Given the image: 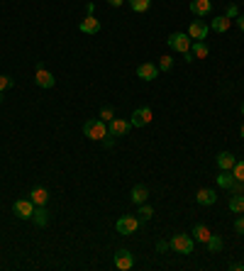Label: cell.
<instances>
[{
	"label": "cell",
	"mask_w": 244,
	"mask_h": 271,
	"mask_svg": "<svg viewBox=\"0 0 244 271\" xmlns=\"http://www.w3.org/2000/svg\"><path fill=\"white\" fill-rule=\"evenodd\" d=\"M108 2H110L113 7H120V5H122V0H108Z\"/></svg>",
	"instance_id": "36"
},
{
	"label": "cell",
	"mask_w": 244,
	"mask_h": 271,
	"mask_svg": "<svg viewBox=\"0 0 244 271\" xmlns=\"http://www.w3.org/2000/svg\"><path fill=\"white\" fill-rule=\"evenodd\" d=\"M230 191H232V196H237V193H244V183H242V181H235Z\"/></svg>",
	"instance_id": "32"
},
{
	"label": "cell",
	"mask_w": 244,
	"mask_h": 271,
	"mask_svg": "<svg viewBox=\"0 0 244 271\" xmlns=\"http://www.w3.org/2000/svg\"><path fill=\"white\" fill-rule=\"evenodd\" d=\"M7 88H12V78H10V76H2V73H0V93H5Z\"/></svg>",
	"instance_id": "30"
},
{
	"label": "cell",
	"mask_w": 244,
	"mask_h": 271,
	"mask_svg": "<svg viewBox=\"0 0 244 271\" xmlns=\"http://www.w3.org/2000/svg\"><path fill=\"white\" fill-rule=\"evenodd\" d=\"M232 183H235V176H232V171H220L217 174V186L220 188H232Z\"/></svg>",
	"instance_id": "23"
},
{
	"label": "cell",
	"mask_w": 244,
	"mask_h": 271,
	"mask_svg": "<svg viewBox=\"0 0 244 271\" xmlns=\"http://www.w3.org/2000/svg\"><path fill=\"white\" fill-rule=\"evenodd\" d=\"M237 25H240V30H244V15H240V17H237Z\"/></svg>",
	"instance_id": "35"
},
{
	"label": "cell",
	"mask_w": 244,
	"mask_h": 271,
	"mask_svg": "<svg viewBox=\"0 0 244 271\" xmlns=\"http://www.w3.org/2000/svg\"><path fill=\"white\" fill-rule=\"evenodd\" d=\"M230 269H235V271H242V269H244V264H237V262H235V264H230Z\"/></svg>",
	"instance_id": "34"
},
{
	"label": "cell",
	"mask_w": 244,
	"mask_h": 271,
	"mask_svg": "<svg viewBox=\"0 0 244 271\" xmlns=\"http://www.w3.org/2000/svg\"><path fill=\"white\" fill-rule=\"evenodd\" d=\"M210 27H213L215 32H227V30L232 27V17H227V15H217V17L210 22Z\"/></svg>",
	"instance_id": "17"
},
{
	"label": "cell",
	"mask_w": 244,
	"mask_h": 271,
	"mask_svg": "<svg viewBox=\"0 0 244 271\" xmlns=\"http://www.w3.org/2000/svg\"><path fill=\"white\" fill-rule=\"evenodd\" d=\"M235 154H230V151H220L217 154V166H220V171H232V166H235Z\"/></svg>",
	"instance_id": "15"
},
{
	"label": "cell",
	"mask_w": 244,
	"mask_h": 271,
	"mask_svg": "<svg viewBox=\"0 0 244 271\" xmlns=\"http://www.w3.org/2000/svg\"><path fill=\"white\" fill-rule=\"evenodd\" d=\"M210 235H213V232H210L208 225H203V222H198V225L193 227V240H198V242H203V244L210 240Z\"/></svg>",
	"instance_id": "19"
},
{
	"label": "cell",
	"mask_w": 244,
	"mask_h": 271,
	"mask_svg": "<svg viewBox=\"0 0 244 271\" xmlns=\"http://www.w3.org/2000/svg\"><path fill=\"white\" fill-rule=\"evenodd\" d=\"M100 20L98 17H93V15H88V17H83L81 20V25H78V30L83 32V34H98L100 32Z\"/></svg>",
	"instance_id": "9"
},
{
	"label": "cell",
	"mask_w": 244,
	"mask_h": 271,
	"mask_svg": "<svg viewBox=\"0 0 244 271\" xmlns=\"http://www.w3.org/2000/svg\"><path fill=\"white\" fill-rule=\"evenodd\" d=\"M230 210L237 212V215H242L244 212V193H237V196L230 198Z\"/></svg>",
	"instance_id": "24"
},
{
	"label": "cell",
	"mask_w": 244,
	"mask_h": 271,
	"mask_svg": "<svg viewBox=\"0 0 244 271\" xmlns=\"http://www.w3.org/2000/svg\"><path fill=\"white\" fill-rule=\"evenodd\" d=\"M152 215H154V208L147 203L139 205V210H137V217H139V222H147V220H152Z\"/></svg>",
	"instance_id": "25"
},
{
	"label": "cell",
	"mask_w": 244,
	"mask_h": 271,
	"mask_svg": "<svg viewBox=\"0 0 244 271\" xmlns=\"http://www.w3.org/2000/svg\"><path fill=\"white\" fill-rule=\"evenodd\" d=\"M166 42H169V47H171L174 52H179V54L190 52V44H193V39L188 37V32H174Z\"/></svg>",
	"instance_id": "2"
},
{
	"label": "cell",
	"mask_w": 244,
	"mask_h": 271,
	"mask_svg": "<svg viewBox=\"0 0 244 271\" xmlns=\"http://www.w3.org/2000/svg\"><path fill=\"white\" fill-rule=\"evenodd\" d=\"M30 201H32L34 205H47V201H49V191H47V188H42V186H37V188H32Z\"/></svg>",
	"instance_id": "18"
},
{
	"label": "cell",
	"mask_w": 244,
	"mask_h": 271,
	"mask_svg": "<svg viewBox=\"0 0 244 271\" xmlns=\"http://www.w3.org/2000/svg\"><path fill=\"white\" fill-rule=\"evenodd\" d=\"M195 201H198V205H215L217 203V191H213V188H200L198 196H195Z\"/></svg>",
	"instance_id": "14"
},
{
	"label": "cell",
	"mask_w": 244,
	"mask_h": 271,
	"mask_svg": "<svg viewBox=\"0 0 244 271\" xmlns=\"http://www.w3.org/2000/svg\"><path fill=\"white\" fill-rule=\"evenodd\" d=\"M213 10V0H190V12L198 15V17H205L210 15Z\"/></svg>",
	"instance_id": "13"
},
{
	"label": "cell",
	"mask_w": 244,
	"mask_h": 271,
	"mask_svg": "<svg viewBox=\"0 0 244 271\" xmlns=\"http://www.w3.org/2000/svg\"><path fill=\"white\" fill-rule=\"evenodd\" d=\"M34 208H37V205L32 203L30 198H22V201H15V203H12V212H15L20 220H32Z\"/></svg>",
	"instance_id": "4"
},
{
	"label": "cell",
	"mask_w": 244,
	"mask_h": 271,
	"mask_svg": "<svg viewBox=\"0 0 244 271\" xmlns=\"http://www.w3.org/2000/svg\"><path fill=\"white\" fill-rule=\"evenodd\" d=\"M190 54H193L195 59H205V57L210 54V47H208L205 42H193V44H190Z\"/></svg>",
	"instance_id": "21"
},
{
	"label": "cell",
	"mask_w": 244,
	"mask_h": 271,
	"mask_svg": "<svg viewBox=\"0 0 244 271\" xmlns=\"http://www.w3.org/2000/svg\"><path fill=\"white\" fill-rule=\"evenodd\" d=\"M34 83H37L39 88H54L57 78H54V73H52V71H47V68L37 66V76H34Z\"/></svg>",
	"instance_id": "8"
},
{
	"label": "cell",
	"mask_w": 244,
	"mask_h": 271,
	"mask_svg": "<svg viewBox=\"0 0 244 271\" xmlns=\"http://www.w3.org/2000/svg\"><path fill=\"white\" fill-rule=\"evenodd\" d=\"M2 98H5V93H0V103H2Z\"/></svg>",
	"instance_id": "37"
},
{
	"label": "cell",
	"mask_w": 244,
	"mask_h": 271,
	"mask_svg": "<svg viewBox=\"0 0 244 271\" xmlns=\"http://www.w3.org/2000/svg\"><path fill=\"white\" fill-rule=\"evenodd\" d=\"M235 232H237V235H244V215H240V217L235 220Z\"/></svg>",
	"instance_id": "31"
},
{
	"label": "cell",
	"mask_w": 244,
	"mask_h": 271,
	"mask_svg": "<svg viewBox=\"0 0 244 271\" xmlns=\"http://www.w3.org/2000/svg\"><path fill=\"white\" fill-rule=\"evenodd\" d=\"M129 198L134 201L137 205L147 203V198H149V191H147V186H134L132 188V193H129Z\"/></svg>",
	"instance_id": "20"
},
{
	"label": "cell",
	"mask_w": 244,
	"mask_h": 271,
	"mask_svg": "<svg viewBox=\"0 0 244 271\" xmlns=\"http://www.w3.org/2000/svg\"><path fill=\"white\" fill-rule=\"evenodd\" d=\"M156 66H159V71H171V68H174V57L164 54V57L159 59V64H156Z\"/></svg>",
	"instance_id": "27"
},
{
	"label": "cell",
	"mask_w": 244,
	"mask_h": 271,
	"mask_svg": "<svg viewBox=\"0 0 244 271\" xmlns=\"http://www.w3.org/2000/svg\"><path fill=\"white\" fill-rule=\"evenodd\" d=\"M242 115H244V103H242Z\"/></svg>",
	"instance_id": "38"
},
{
	"label": "cell",
	"mask_w": 244,
	"mask_h": 271,
	"mask_svg": "<svg viewBox=\"0 0 244 271\" xmlns=\"http://www.w3.org/2000/svg\"><path fill=\"white\" fill-rule=\"evenodd\" d=\"M129 130H132V122L129 120H122V118H113L110 120V127H108V132L113 137H124Z\"/></svg>",
	"instance_id": "7"
},
{
	"label": "cell",
	"mask_w": 244,
	"mask_h": 271,
	"mask_svg": "<svg viewBox=\"0 0 244 271\" xmlns=\"http://www.w3.org/2000/svg\"><path fill=\"white\" fill-rule=\"evenodd\" d=\"M242 137H244V125H242Z\"/></svg>",
	"instance_id": "39"
},
{
	"label": "cell",
	"mask_w": 244,
	"mask_h": 271,
	"mask_svg": "<svg viewBox=\"0 0 244 271\" xmlns=\"http://www.w3.org/2000/svg\"><path fill=\"white\" fill-rule=\"evenodd\" d=\"M83 135L88 137V139H93V142H98V139H105L110 132H108V125L103 120H88L83 125Z\"/></svg>",
	"instance_id": "1"
},
{
	"label": "cell",
	"mask_w": 244,
	"mask_h": 271,
	"mask_svg": "<svg viewBox=\"0 0 244 271\" xmlns=\"http://www.w3.org/2000/svg\"><path fill=\"white\" fill-rule=\"evenodd\" d=\"M169 247H171V244H169V242H164V240H159V242H156V252H166Z\"/></svg>",
	"instance_id": "33"
},
{
	"label": "cell",
	"mask_w": 244,
	"mask_h": 271,
	"mask_svg": "<svg viewBox=\"0 0 244 271\" xmlns=\"http://www.w3.org/2000/svg\"><path fill=\"white\" fill-rule=\"evenodd\" d=\"M232 176H235V181H242L244 183V161H235V166H232Z\"/></svg>",
	"instance_id": "28"
},
{
	"label": "cell",
	"mask_w": 244,
	"mask_h": 271,
	"mask_svg": "<svg viewBox=\"0 0 244 271\" xmlns=\"http://www.w3.org/2000/svg\"><path fill=\"white\" fill-rule=\"evenodd\" d=\"M100 118H103V122H110L115 118V108L113 105H103L100 108Z\"/></svg>",
	"instance_id": "29"
},
{
	"label": "cell",
	"mask_w": 244,
	"mask_h": 271,
	"mask_svg": "<svg viewBox=\"0 0 244 271\" xmlns=\"http://www.w3.org/2000/svg\"><path fill=\"white\" fill-rule=\"evenodd\" d=\"M188 37H190L193 42H203V39L208 37V25L200 22V20L190 22V27H188Z\"/></svg>",
	"instance_id": "10"
},
{
	"label": "cell",
	"mask_w": 244,
	"mask_h": 271,
	"mask_svg": "<svg viewBox=\"0 0 244 271\" xmlns=\"http://www.w3.org/2000/svg\"><path fill=\"white\" fill-rule=\"evenodd\" d=\"M152 118H154V113H152V108H137L134 113H132V127H144V125H149L152 122Z\"/></svg>",
	"instance_id": "6"
},
{
	"label": "cell",
	"mask_w": 244,
	"mask_h": 271,
	"mask_svg": "<svg viewBox=\"0 0 244 271\" xmlns=\"http://www.w3.org/2000/svg\"><path fill=\"white\" fill-rule=\"evenodd\" d=\"M115 267L120 271H129L134 267V257H132V252H127V249H120L118 254H115Z\"/></svg>",
	"instance_id": "11"
},
{
	"label": "cell",
	"mask_w": 244,
	"mask_h": 271,
	"mask_svg": "<svg viewBox=\"0 0 244 271\" xmlns=\"http://www.w3.org/2000/svg\"><path fill=\"white\" fill-rule=\"evenodd\" d=\"M169 244H171V249L179 252V254H190L193 247H195V240H193L190 235H174Z\"/></svg>",
	"instance_id": "3"
},
{
	"label": "cell",
	"mask_w": 244,
	"mask_h": 271,
	"mask_svg": "<svg viewBox=\"0 0 244 271\" xmlns=\"http://www.w3.org/2000/svg\"><path fill=\"white\" fill-rule=\"evenodd\" d=\"M129 5H132L134 12H147L149 5H152V0H129Z\"/></svg>",
	"instance_id": "26"
},
{
	"label": "cell",
	"mask_w": 244,
	"mask_h": 271,
	"mask_svg": "<svg viewBox=\"0 0 244 271\" xmlns=\"http://www.w3.org/2000/svg\"><path fill=\"white\" fill-rule=\"evenodd\" d=\"M205 247H208V252H210V254H217V252L225 247V242H222V237H220V235H210V240L205 242Z\"/></svg>",
	"instance_id": "22"
},
{
	"label": "cell",
	"mask_w": 244,
	"mask_h": 271,
	"mask_svg": "<svg viewBox=\"0 0 244 271\" xmlns=\"http://www.w3.org/2000/svg\"><path fill=\"white\" fill-rule=\"evenodd\" d=\"M137 76L142 78V81H154V78H159V66L156 64H139L137 66Z\"/></svg>",
	"instance_id": "12"
},
{
	"label": "cell",
	"mask_w": 244,
	"mask_h": 271,
	"mask_svg": "<svg viewBox=\"0 0 244 271\" xmlns=\"http://www.w3.org/2000/svg\"><path fill=\"white\" fill-rule=\"evenodd\" d=\"M32 222H34L37 227H44V225L49 222V210H47V205H37V208H34Z\"/></svg>",
	"instance_id": "16"
},
{
	"label": "cell",
	"mask_w": 244,
	"mask_h": 271,
	"mask_svg": "<svg viewBox=\"0 0 244 271\" xmlns=\"http://www.w3.org/2000/svg\"><path fill=\"white\" fill-rule=\"evenodd\" d=\"M137 227H139V217L137 215H122L115 222V230L120 235H132V232H137Z\"/></svg>",
	"instance_id": "5"
}]
</instances>
